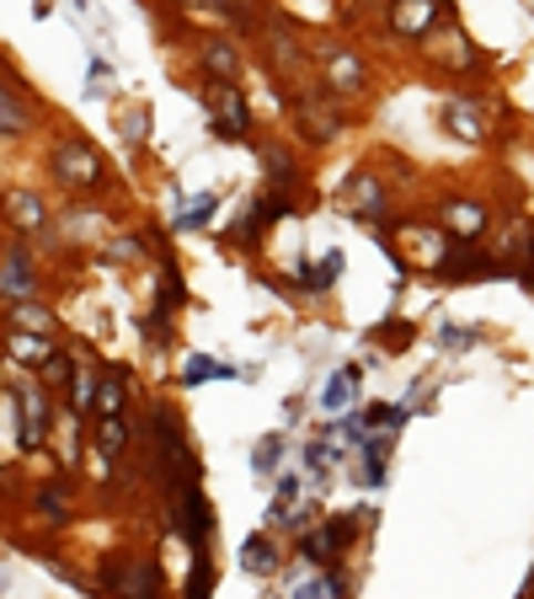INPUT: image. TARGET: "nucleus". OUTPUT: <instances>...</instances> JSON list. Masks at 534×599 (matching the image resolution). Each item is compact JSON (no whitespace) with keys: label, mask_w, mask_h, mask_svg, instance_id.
<instances>
[{"label":"nucleus","mask_w":534,"mask_h":599,"mask_svg":"<svg viewBox=\"0 0 534 599\" xmlns=\"http://www.w3.org/2000/svg\"><path fill=\"white\" fill-rule=\"evenodd\" d=\"M182 375H187V386H198V380H230L236 369H230V364H219V359H208V354H193Z\"/></svg>","instance_id":"nucleus-8"},{"label":"nucleus","mask_w":534,"mask_h":599,"mask_svg":"<svg viewBox=\"0 0 534 599\" xmlns=\"http://www.w3.org/2000/svg\"><path fill=\"white\" fill-rule=\"evenodd\" d=\"M102 578H107V589H119V599H155V589H161L155 562H140V557H113Z\"/></svg>","instance_id":"nucleus-1"},{"label":"nucleus","mask_w":534,"mask_h":599,"mask_svg":"<svg viewBox=\"0 0 534 599\" xmlns=\"http://www.w3.org/2000/svg\"><path fill=\"white\" fill-rule=\"evenodd\" d=\"M208 210H214V193H204V199H193V204H187V210L177 214V231H193V225H204Z\"/></svg>","instance_id":"nucleus-14"},{"label":"nucleus","mask_w":534,"mask_h":599,"mask_svg":"<svg viewBox=\"0 0 534 599\" xmlns=\"http://www.w3.org/2000/svg\"><path fill=\"white\" fill-rule=\"evenodd\" d=\"M444 123L454 129V134H460V140H481V119H475L465 102H449V108H444Z\"/></svg>","instance_id":"nucleus-11"},{"label":"nucleus","mask_w":534,"mask_h":599,"mask_svg":"<svg viewBox=\"0 0 534 599\" xmlns=\"http://www.w3.org/2000/svg\"><path fill=\"white\" fill-rule=\"evenodd\" d=\"M353 380H358V369H337V375L327 380V390H321V407H331V413H337V407H348Z\"/></svg>","instance_id":"nucleus-10"},{"label":"nucleus","mask_w":534,"mask_h":599,"mask_svg":"<svg viewBox=\"0 0 534 599\" xmlns=\"http://www.w3.org/2000/svg\"><path fill=\"white\" fill-rule=\"evenodd\" d=\"M471 337L475 332H465V327H444V348H471Z\"/></svg>","instance_id":"nucleus-25"},{"label":"nucleus","mask_w":534,"mask_h":599,"mask_svg":"<svg viewBox=\"0 0 534 599\" xmlns=\"http://www.w3.org/2000/svg\"><path fill=\"white\" fill-rule=\"evenodd\" d=\"M11 354H17V359H28V364H49V359H54V348H49L43 337H11Z\"/></svg>","instance_id":"nucleus-12"},{"label":"nucleus","mask_w":534,"mask_h":599,"mask_svg":"<svg viewBox=\"0 0 534 599\" xmlns=\"http://www.w3.org/2000/svg\"><path fill=\"white\" fill-rule=\"evenodd\" d=\"M337 595H342V583H337V578H327V583L316 578V583H305L295 599H337Z\"/></svg>","instance_id":"nucleus-20"},{"label":"nucleus","mask_w":534,"mask_h":599,"mask_svg":"<svg viewBox=\"0 0 534 599\" xmlns=\"http://www.w3.org/2000/svg\"><path fill=\"white\" fill-rule=\"evenodd\" d=\"M38 509L49 514V519H64V498L54 493V487H49V493H38Z\"/></svg>","instance_id":"nucleus-23"},{"label":"nucleus","mask_w":534,"mask_h":599,"mask_svg":"<svg viewBox=\"0 0 534 599\" xmlns=\"http://www.w3.org/2000/svg\"><path fill=\"white\" fill-rule=\"evenodd\" d=\"M96 445L113 455V449L123 445V423H119V418H102V428H96Z\"/></svg>","instance_id":"nucleus-19"},{"label":"nucleus","mask_w":534,"mask_h":599,"mask_svg":"<svg viewBox=\"0 0 534 599\" xmlns=\"http://www.w3.org/2000/svg\"><path fill=\"white\" fill-rule=\"evenodd\" d=\"M208 108H214V134L219 140H246V97L236 87H214Z\"/></svg>","instance_id":"nucleus-2"},{"label":"nucleus","mask_w":534,"mask_h":599,"mask_svg":"<svg viewBox=\"0 0 534 599\" xmlns=\"http://www.w3.org/2000/svg\"><path fill=\"white\" fill-rule=\"evenodd\" d=\"M246 568H251V572H267V568H273V557H267V540H263V536L246 540Z\"/></svg>","instance_id":"nucleus-17"},{"label":"nucleus","mask_w":534,"mask_h":599,"mask_svg":"<svg viewBox=\"0 0 534 599\" xmlns=\"http://www.w3.org/2000/svg\"><path fill=\"white\" fill-rule=\"evenodd\" d=\"M43 369H49V380H64V375H70V359H64V354H54V359L43 364Z\"/></svg>","instance_id":"nucleus-26"},{"label":"nucleus","mask_w":534,"mask_h":599,"mask_svg":"<svg viewBox=\"0 0 534 599\" xmlns=\"http://www.w3.org/2000/svg\"><path fill=\"white\" fill-rule=\"evenodd\" d=\"M321 60H327V75L337 91H358L363 87V64L348 54V49H321Z\"/></svg>","instance_id":"nucleus-5"},{"label":"nucleus","mask_w":534,"mask_h":599,"mask_svg":"<svg viewBox=\"0 0 534 599\" xmlns=\"http://www.w3.org/2000/svg\"><path fill=\"white\" fill-rule=\"evenodd\" d=\"M96 407H102V418H113V413H119V386H102Z\"/></svg>","instance_id":"nucleus-24"},{"label":"nucleus","mask_w":534,"mask_h":599,"mask_svg":"<svg viewBox=\"0 0 534 599\" xmlns=\"http://www.w3.org/2000/svg\"><path fill=\"white\" fill-rule=\"evenodd\" d=\"M263 161H267V177H273V182H289V177H295V172H289V155H284V150H267Z\"/></svg>","instance_id":"nucleus-21"},{"label":"nucleus","mask_w":534,"mask_h":599,"mask_svg":"<svg viewBox=\"0 0 534 599\" xmlns=\"http://www.w3.org/2000/svg\"><path fill=\"white\" fill-rule=\"evenodd\" d=\"M299 123H305L310 140H331L337 134V113H321L316 102H299Z\"/></svg>","instance_id":"nucleus-9"},{"label":"nucleus","mask_w":534,"mask_h":599,"mask_svg":"<svg viewBox=\"0 0 534 599\" xmlns=\"http://www.w3.org/2000/svg\"><path fill=\"white\" fill-rule=\"evenodd\" d=\"M198 54H204V70L214 75V81H219V87H230V81L240 75V54L230 49V43H225V38H208Z\"/></svg>","instance_id":"nucleus-4"},{"label":"nucleus","mask_w":534,"mask_h":599,"mask_svg":"<svg viewBox=\"0 0 534 599\" xmlns=\"http://www.w3.org/2000/svg\"><path fill=\"white\" fill-rule=\"evenodd\" d=\"M0 119H6V134L17 140L22 134V113H17V91L6 87V97H0Z\"/></svg>","instance_id":"nucleus-15"},{"label":"nucleus","mask_w":534,"mask_h":599,"mask_svg":"<svg viewBox=\"0 0 534 599\" xmlns=\"http://www.w3.org/2000/svg\"><path fill=\"white\" fill-rule=\"evenodd\" d=\"M428 22H433V11H428V6H417V11H396V28H401V32H422Z\"/></svg>","instance_id":"nucleus-18"},{"label":"nucleus","mask_w":534,"mask_h":599,"mask_svg":"<svg viewBox=\"0 0 534 599\" xmlns=\"http://www.w3.org/2000/svg\"><path fill=\"white\" fill-rule=\"evenodd\" d=\"M54 177L75 182V187H91V182L102 177V161H96V155H91L81 140H70V145L54 150Z\"/></svg>","instance_id":"nucleus-3"},{"label":"nucleus","mask_w":534,"mask_h":599,"mask_svg":"<svg viewBox=\"0 0 534 599\" xmlns=\"http://www.w3.org/2000/svg\"><path fill=\"white\" fill-rule=\"evenodd\" d=\"M444 225L454 231V236H475V231L486 225V210H481V204H449Z\"/></svg>","instance_id":"nucleus-6"},{"label":"nucleus","mask_w":534,"mask_h":599,"mask_svg":"<svg viewBox=\"0 0 534 599\" xmlns=\"http://www.w3.org/2000/svg\"><path fill=\"white\" fill-rule=\"evenodd\" d=\"M11 220H17V225H43V210H38V199H28V193H17V199H11Z\"/></svg>","instance_id":"nucleus-13"},{"label":"nucleus","mask_w":534,"mask_h":599,"mask_svg":"<svg viewBox=\"0 0 534 599\" xmlns=\"http://www.w3.org/2000/svg\"><path fill=\"white\" fill-rule=\"evenodd\" d=\"M32 290V268L22 252H6V300H28Z\"/></svg>","instance_id":"nucleus-7"},{"label":"nucleus","mask_w":534,"mask_h":599,"mask_svg":"<svg viewBox=\"0 0 534 599\" xmlns=\"http://www.w3.org/2000/svg\"><path fill=\"white\" fill-rule=\"evenodd\" d=\"M278 455H284V439H278V434H267L263 445H257V455H251V466H257V471H267Z\"/></svg>","instance_id":"nucleus-16"},{"label":"nucleus","mask_w":534,"mask_h":599,"mask_svg":"<svg viewBox=\"0 0 534 599\" xmlns=\"http://www.w3.org/2000/svg\"><path fill=\"white\" fill-rule=\"evenodd\" d=\"M161 305L172 311V305H182V278L172 268H166V278H161Z\"/></svg>","instance_id":"nucleus-22"}]
</instances>
